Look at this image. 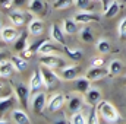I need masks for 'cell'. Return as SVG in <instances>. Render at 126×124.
<instances>
[{"label": "cell", "instance_id": "obj_1", "mask_svg": "<svg viewBox=\"0 0 126 124\" xmlns=\"http://www.w3.org/2000/svg\"><path fill=\"white\" fill-rule=\"evenodd\" d=\"M97 110H98L101 118H103L106 123H116V121H119V112H117V110H116L110 102L101 99V101L97 104Z\"/></svg>", "mask_w": 126, "mask_h": 124}, {"label": "cell", "instance_id": "obj_2", "mask_svg": "<svg viewBox=\"0 0 126 124\" xmlns=\"http://www.w3.org/2000/svg\"><path fill=\"white\" fill-rule=\"evenodd\" d=\"M41 72H43V76H44V82H46V88L47 89H51L53 86H56L59 83V80L62 79L60 74L54 69H51L48 66L41 64Z\"/></svg>", "mask_w": 126, "mask_h": 124}, {"label": "cell", "instance_id": "obj_3", "mask_svg": "<svg viewBox=\"0 0 126 124\" xmlns=\"http://www.w3.org/2000/svg\"><path fill=\"white\" fill-rule=\"evenodd\" d=\"M40 63L44 64V66H48V67H51L54 70H59V69L66 66V63H64V60L62 57L53 56V54H43L41 59H40Z\"/></svg>", "mask_w": 126, "mask_h": 124}, {"label": "cell", "instance_id": "obj_4", "mask_svg": "<svg viewBox=\"0 0 126 124\" xmlns=\"http://www.w3.org/2000/svg\"><path fill=\"white\" fill-rule=\"evenodd\" d=\"M15 95L24 107H28V99H30V95H31L30 86H27L25 83H16L15 85Z\"/></svg>", "mask_w": 126, "mask_h": 124}, {"label": "cell", "instance_id": "obj_5", "mask_svg": "<svg viewBox=\"0 0 126 124\" xmlns=\"http://www.w3.org/2000/svg\"><path fill=\"white\" fill-rule=\"evenodd\" d=\"M64 102H66V96L63 93H54L47 102V110L50 112H57L63 108Z\"/></svg>", "mask_w": 126, "mask_h": 124}, {"label": "cell", "instance_id": "obj_6", "mask_svg": "<svg viewBox=\"0 0 126 124\" xmlns=\"http://www.w3.org/2000/svg\"><path fill=\"white\" fill-rule=\"evenodd\" d=\"M31 107L37 114H41V112L47 108V98H46V93L44 92H37L35 93V95L32 96Z\"/></svg>", "mask_w": 126, "mask_h": 124}, {"label": "cell", "instance_id": "obj_7", "mask_svg": "<svg viewBox=\"0 0 126 124\" xmlns=\"http://www.w3.org/2000/svg\"><path fill=\"white\" fill-rule=\"evenodd\" d=\"M43 86H46V82H44V76H43V72L41 69L35 70L32 73L31 79H30V89H31V93H35L37 91H40Z\"/></svg>", "mask_w": 126, "mask_h": 124}, {"label": "cell", "instance_id": "obj_8", "mask_svg": "<svg viewBox=\"0 0 126 124\" xmlns=\"http://www.w3.org/2000/svg\"><path fill=\"white\" fill-rule=\"evenodd\" d=\"M59 70H60L59 74H60V77L63 80H73L81 73V69L78 66H64V67L59 69Z\"/></svg>", "mask_w": 126, "mask_h": 124}, {"label": "cell", "instance_id": "obj_9", "mask_svg": "<svg viewBox=\"0 0 126 124\" xmlns=\"http://www.w3.org/2000/svg\"><path fill=\"white\" fill-rule=\"evenodd\" d=\"M84 104H85V98H82L81 95H72L67 99V110L72 114L73 112H78V111H82Z\"/></svg>", "mask_w": 126, "mask_h": 124}, {"label": "cell", "instance_id": "obj_10", "mask_svg": "<svg viewBox=\"0 0 126 124\" xmlns=\"http://www.w3.org/2000/svg\"><path fill=\"white\" fill-rule=\"evenodd\" d=\"M91 79H88L87 76H78L76 79H73V86L76 89V92L85 93L90 88H91Z\"/></svg>", "mask_w": 126, "mask_h": 124}, {"label": "cell", "instance_id": "obj_11", "mask_svg": "<svg viewBox=\"0 0 126 124\" xmlns=\"http://www.w3.org/2000/svg\"><path fill=\"white\" fill-rule=\"evenodd\" d=\"M84 96H85V101H87L90 105H97V104L101 101V91L91 86L87 92L84 93Z\"/></svg>", "mask_w": 126, "mask_h": 124}, {"label": "cell", "instance_id": "obj_12", "mask_svg": "<svg viewBox=\"0 0 126 124\" xmlns=\"http://www.w3.org/2000/svg\"><path fill=\"white\" fill-rule=\"evenodd\" d=\"M109 76V69L106 70L104 67H90V70L87 72V77L91 79V80H98V79H103Z\"/></svg>", "mask_w": 126, "mask_h": 124}, {"label": "cell", "instance_id": "obj_13", "mask_svg": "<svg viewBox=\"0 0 126 124\" xmlns=\"http://www.w3.org/2000/svg\"><path fill=\"white\" fill-rule=\"evenodd\" d=\"M0 35H1V41H4V42H12L19 37L16 28H13V26H3Z\"/></svg>", "mask_w": 126, "mask_h": 124}, {"label": "cell", "instance_id": "obj_14", "mask_svg": "<svg viewBox=\"0 0 126 124\" xmlns=\"http://www.w3.org/2000/svg\"><path fill=\"white\" fill-rule=\"evenodd\" d=\"M28 9L34 15H44L46 13V0H30Z\"/></svg>", "mask_w": 126, "mask_h": 124}, {"label": "cell", "instance_id": "obj_15", "mask_svg": "<svg viewBox=\"0 0 126 124\" xmlns=\"http://www.w3.org/2000/svg\"><path fill=\"white\" fill-rule=\"evenodd\" d=\"M10 117H12V121L16 124H28L31 123V118L28 117V114L22 110H13L10 112Z\"/></svg>", "mask_w": 126, "mask_h": 124}, {"label": "cell", "instance_id": "obj_16", "mask_svg": "<svg viewBox=\"0 0 126 124\" xmlns=\"http://www.w3.org/2000/svg\"><path fill=\"white\" fill-rule=\"evenodd\" d=\"M9 18H10V21H12V24L15 26H22L25 24V21H27V18H25L24 12L21 9H16L13 12H9Z\"/></svg>", "mask_w": 126, "mask_h": 124}, {"label": "cell", "instance_id": "obj_17", "mask_svg": "<svg viewBox=\"0 0 126 124\" xmlns=\"http://www.w3.org/2000/svg\"><path fill=\"white\" fill-rule=\"evenodd\" d=\"M13 48H15V51H18V53H22L24 50L28 48V34H27V32L19 34V37L15 39Z\"/></svg>", "mask_w": 126, "mask_h": 124}, {"label": "cell", "instance_id": "obj_18", "mask_svg": "<svg viewBox=\"0 0 126 124\" xmlns=\"http://www.w3.org/2000/svg\"><path fill=\"white\" fill-rule=\"evenodd\" d=\"M50 34H51V38L57 44L64 45V31H63V28H60L57 24H53L51 25V29H50Z\"/></svg>", "mask_w": 126, "mask_h": 124}, {"label": "cell", "instance_id": "obj_19", "mask_svg": "<svg viewBox=\"0 0 126 124\" xmlns=\"http://www.w3.org/2000/svg\"><path fill=\"white\" fill-rule=\"evenodd\" d=\"M44 31V25H43V21L41 19H32L30 21V24H28V32L31 34V35H41Z\"/></svg>", "mask_w": 126, "mask_h": 124}, {"label": "cell", "instance_id": "obj_20", "mask_svg": "<svg viewBox=\"0 0 126 124\" xmlns=\"http://www.w3.org/2000/svg\"><path fill=\"white\" fill-rule=\"evenodd\" d=\"M13 70H16V69H15V64L12 63V60H1L0 62V76L1 77H9Z\"/></svg>", "mask_w": 126, "mask_h": 124}, {"label": "cell", "instance_id": "obj_21", "mask_svg": "<svg viewBox=\"0 0 126 124\" xmlns=\"http://www.w3.org/2000/svg\"><path fill=\"white\" fill-rule=\"evenodd\" d=\"M78 21L73 18H69V19H64L63 21V31L64 34H67V35H72V34H75V32L78 31Z\"/></svg>", "mask_w": 126, "mask_h": 124}, {"label": "cell", "instance_id": "obj_22", "mask_svg": "<svg viewBox=\"0 0 126 124\" xmlns=\"http://www.w3.org/2000/svg\"><path fill=\"white\" fill-rule=\"evenodd\" d=\"M75 19L79 22V24H90V22H94V21H98V18L93 15L91 12H79Z\"/></svg>", "mask_w": 126, "mask_h": 124}, {"label": "cell", "instance_id": "obj_23", "mask_svg": "<svg viewBox=\"0 0 126 124\" xmlns=\"http://www.w3.org/2000/svg\"><path fill=\"white\" fill-rule=\"evenodd\" d=\"M10 60H12V63L15 64V69H16L18 72H24V70L28 67V62H27V59L22 57V56H12Z\"/></svg>", "mask_w": 126, "mask_h": 124}, {"label": "cell", "instance_id": "obj_24", "mask_svg": "<svg viewBox=\"0 0 126 124\" xmlns=\"http://www.w3.org/2000/svg\"><path fill=\"white\" fill-rule=\"evenodd\" d=\"M54 51H57V45L56 44H53V42H50L48 39H46L44 42H43V45L40 47V50H38V53L43 56V54H53Z\"/></svg>", "mask_w": 126, "mask_h": 124}, {"label": "cell", "instance_id": "obj_25", "mask_svg": "<svg viewBox=\"0 0 126 124\" xmlns=\"http://www.w3.org/2000/svg\"><path fill=\"white\" fill-rule=\"evenodd\" d=\"M69 123L72 124H87L88 123V118L85 117V114L82 111H78V112H73L69 118Z\"/></svg>", "mask_w": 126, "mask_h": 124}, {"label": "cell", "instance_id": "obj_26", "mask_svg": "<svg viewBox=\"0 0 126 124\" xmlns=\"http://www.w3.org/2000/svg\"><path fill=\"white\" fill-rule=\"evenodd\" d=\"M123 69V64L119 60H113L109 64V76H117Z\"/></svg>", "mask_w": 126, "mask_h": 124}, {"label": "cell", "instance_id": "obj_27", "mask_svg": "<svg viewBox=\"0 0 126 124\" xmlns=\"http://www.w3.org/2000/svg\"><path fill=\"white\" fill-rule=\"evenodd\" d=\"M81 39L84 41V42H87V44H91V42H94L95 37H94V32L91 28H88V26H85L82 31H81Z\"/></svg>", "mask_w": 126, "mask_h": 124}, {"label": "cell", "instance_id": "obj_28", "mask_svg": "<svg viewBox=\"0 0 126 124\" xmlns=\"http://www.w3.org/2000/svg\"><path fill=\"white\" fill-rule=\"evenodd\" d=\"M95 48H97L98 53H101V54H107V53H110V42H109L107 39H103V38H101V39L97 41Z\"/></svg>", "mask_w": 126, "mask_h": 124}, {"label": "cell", "instance_id": "obj_29", "mask_svg": "<svg viewBox=\"0 0 126 124\" xmlns=\"http://www.w3.org/2000/svg\"><path fill=\"white\" fill-rule=\"evenodd\" d=\"M119 10H120V4L114 0V1L111 3V6L109 7V10L104 12V16H106V18H113V16H116V15L119 13Z\"/></svg>", "mask_w": 126, "mask_h": 124}, {"label": "cell", "instance_id": "obj_30", "mask_svg": "<svg viewBox=\"0 0 126 124\" xmlns=\"http://www.w3.org/2000/svg\"><path fill=\"white\" fill-rule=\"evenodd\" d=\"M98 117H100V112H98V110H97V105H91L90 115H88V123L90 124H97L98 121H100Z\"/></svg>", "mask_w": 126, "mask_h": 124}, {"label": "cell", "instance_id": "obj_31", "mask_svg": "<svg viewBox=\"0 0 126 124\" xmlns=\"http://www.w3.org/2000/svg\"><path fill=\"white\" fill-rule=\"evenodd\" d=\"M64 51L69 56V59H72V60H81L82 59V51L81 50H72V48L64 45Z\"/></svg>", "mask_w": 126, "mask_h": 124}, {"label": "cell", "instance_id": "obj_32", "mask_svg": "<svg viewBox=\"0 0 126 124\" xmlns=\"http://www.w3.org/2000/svg\"><path fill=\"white\" fill-rule=\"evenodd\" d=\"M10 105H12V96H1V99H0V111H1V114H4V111H7L9 108H10Z\"/></svg>", "mask_w": 126, "mask_h": 124}, {"label": "cell", "instance_id": "obj_33", "mask_svg": "<svg viewBox=\"0 0 126 124\" xmlns=\"http://www.w3.org/2000/svg\"><path fill=\"white\" fill-rule=\"evenodd\" d=\"M73 1H75V0H54L53 7H54V9H57V10H62V9L69 7Z\"/></svg>", "mask_w": 126, "mask_h": 124}, {"label": "cell", "instance_id": "obj_34", "mask_svg": "<svg viewBox=\"0 0 126 124\" xmlns=\"http://www.w3.org/2000/svg\"><path fill=\"white\" fill-rule=\"evenodd\" d=\"M117 32H119V37H122V38H125L126 37V16L125 18H122V21L119 22Z\"/></svg>", "mask_w": 126, "mask_h": 124}, {"label": "cell", "instance_id": "obj_35", "mask_svg": "<svg viewBox=\"0 0 126 124\" xmlns=\"http://www.w3.org/2000/svg\"><path fill=\"white\" fill-rule=\"evenodd\" d=\"M91 1H93V0H75L73 3H75V6H76L78 9L85 10V9H88V6H90Z\"/></svg>", "mask_w": 126, "mask_h": 124}, {"label": "cell", "instance_id": "obj_36", "mask_svg": "<svg viewBox=\"0 0 126 124\" xmlns=\"http://www.w3.org/2000/svg\"><path fill=\"white\" fill-rule=\"evenodd\" d=\"M91 66L93 67H103L104 66V59L103 57H98V56L91 57Z\"/></svg>", "mask_w": 126, "mask_h": 124}, {"label": "cell", "instance_id": "obj_37", "mask_svg": "<svg viewBox=\"0 0 126 124\" xmlns=\"http://www.w3.org/2000/svg\"><path fill=\"white\" fill-rule=\"evenodd\" d=\"M113 1H114V0H101V4H103V13L109 10V7L111 6Z\"/></svg>", "mask_w": 126, "mask_h": 124}, {"label": "cell", "instance_id": "obj_38", "mask_svg": "<svg viewBox=\"0 0 126 124\" xmlns=\"http://www.w3.org/2000/svg\"><path fill=\"white\" fill-rule=\"evenodd\" d=\"M12 4H13L16 9H21V7H24L25 4H28V3H27V0H13Z\"/></svg>", "mask_w": 126, "mask_h": 124}, {"label": "cell", "instance_id": "obj_39", "mask_svg": "<svg viewBox=\"0 0 126 124\" xmlns=\"http://www.w3.org/2000/svg\"><path fill=\"white\" fill-rule=\"evenodd\" d=\"M12 1H13V0H0V4H1V7H3V9H4V7H6V9H9V7H10V4H12Z\"/></svg>", "mask_w": 126, "mask_h": 124}, {"label": "cell", "instance_id": "obj_40", "mask_svg": "<svg viewBox=\"0 0 126 124\" xmlns=\"http://www.w3.org/2000/svg\"><path fill=\"white\" fill-rule=\"evenodd\" d=\"M94 1H101V0H94Z\"/></svg>", "mask_w": 126, "mask_h": 124}]
</instances>
